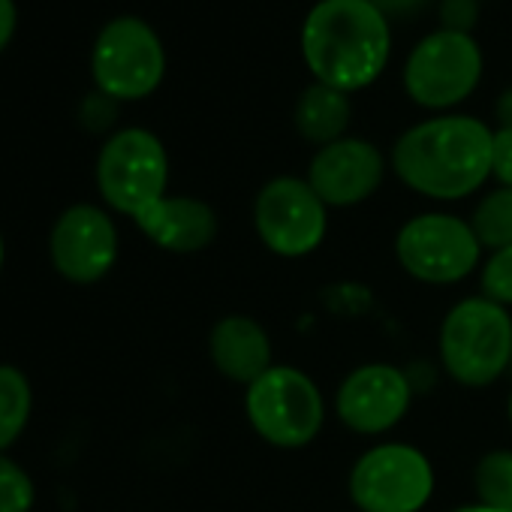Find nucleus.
<instances>
[{"label":"nucleus","instance_id":"obj_1","mask_svg":"<svg viewBox=\"0 0 512 512\" xmlns=\"http://www.w3.org/2000/svg\"><path fill=\"white\" fill-rule=\"evenodd\" d=\"M494 130L470 115H437L404 130L389 166L404 187L434 202H458L491 178Z\"/></svg>","mask_w":512,"mask_h":512},{"label":"nucleus","instance_id":"obj_2","mask_svg":"<svg viewBox=\"0 0 512 512\" xmlns=\"http://www.w3.org/2000/svg\"><path fill=\"white\" fill-rule=\"evenodd\" d=\"M389 55V19L368 0H320L305 16L302 58L314 82L356 94L380 79Z\"/></svg>","mask_w":512,"mask_h":512},{"label":"nucleus","instance_id":"obj_3","mask_svg":"<svg viewBox=\"0 0 512 512\" xmlns=\"http://www.w3.org/2000/svg\"><path fill=\"white\" fill-rule=\"evenodd\" d=\"M437 350L443 371L458 386L485 389L512 365V317L485 296L461 299L440 323Z\"/></svg>","mask_w":512,"mask_h":512},{"label":"nucleus","instance_id":"obj_4","mask_svg":"<svg viewBox=\"0 0 512 512\" xmlns=\"http://www.w3.org/2000/svg\"><path fill=\"white\" fill-rule=\"evenodd\" d=\"M244 416L269 446L305 449L323 431L326 401L311 374L296 365H272L244 389Z\"/></svg>","mask_w":512,"mask_h":512},{"label":"nucleus","instance_id":"obj_5","mask_svg":"<svg viewBox=\"0 0 512 512\" xmlns=\"http://www.w3.org/2000/svg\"><path fill=\"white\" fill-rule=\"evenodd\" d=\"M482 244L461 220L446 211H425L401 223L395 235V260L419 284L452 287L482 266Z\"/></svg>","mask_w":512,"mask_h":512},{"label":"nucleus","instance_id":"obj_6","mask_svg":"<svg viewBox=\"0 0 512 512\" xmlns=\"http://www.w3.org/2000/svg\"><path fill=\"white\" fill-rule=\"evenodd\" d=\"M97 187L112 211L136 220L166 196L169 154L163 142L145 127L112 133L97 157Z\"/></svg>","mask_w":512,"mask_h":512},{"label":"nucleus","instance_id":"obj_7","mask_svg":"<svg viewBox=\"0 0 512 512\" xmlns=\"http://www.w3.org/2000/svg\"><path fill=\"white\" fill-rule=\"evenodd\" d=\"M434 464L410 443H377L365 449L347 476L359 512H422L434 494Z\"/></svg>","mask_w":512,"mask_h":512},{"label":"nucleus","instance_id":"obj_8","mask_svg":"<svg viewBox=\"0 0 512 512\" xmlns=\"http://www.w3.org/2000/svg\"><path fill=\"white\" fill-rule=\"evenodd\" d=\"M91 76L100 94L130 103L151 97L166 76V52L157 31L136 19H112L94 40Z\"/></svg>","mask_w":512,"mask_h":512},{"label":"nucleus","instance_id":"obj_9","mask_svg":"<svg viewBox=\"0 0 512 512\" xmlns=\"http://www.w3.org/2000/svg\"><path fill=\"white\" fill-rule=\"evenodd\" d=\"M482 67V49L470 34L440 28L410 52L404 64V91L416 106L446 112L479 88Z\"/></svg>","mask_w":512,"mask_h":512},{"label":"nucleus","instance_id":"obj_10","mask_svg":"<svg viewBox=\"0 0 512 512\" xmlns=\"http://www.w3.org/2000/svg\"><path fill=\"white\" fill-rule=\"evenodd\" d=\"M253 229L275 256L302 260L329 232V205L314 193L308 178L278 175L253 199Z\"/></svg>","mask_w":512,"mask_h":512},{"label":"nucleus","instance_id":"obj_11","mask_svg":"<svg viewBox=\"0 0 512 512\" xmlns=\"http://www.w3.org/2000/svg\"><path fill=\"white\" fill-rule=\"evenodd\" d=\"M49 256L70 284H97L118 263V226L100 205H70L52 226Z\"/></svg>","mask_w":512,"mask_h":512},{"label":"nucleus","instance_id":"obj_12","mask_svg":"<svg viewBox=\"0 0 512 512\" xmlns=\"http://www.w3.org/2000/svg\"><path fill=\"white\" fill-rule=\"evenodd\" d=\"M410 404L413 386L407 374L386 362L353 368L335 392V413L341 425L362 437L392 431L410 413Z\"/></svg>","mask_w":512,"mask_h":512},{"label":"nucleus","instance_id":"obj_13","mask_svg":"<svg viewBox=\"0 0 512 512\" xmlns=\"http://www.w3.org/2000/svg\"><path fill=\"white\" fill-rule=\"evenodd\" d=\"M305 178L329 208H353L380 190L386 178V157L374 142L344 136L317 148Z\"/></svg>","mask_w":512,"mask_h":512},{"label":"nucleus","instance_id":"obj_14","mask_svg":"<svg viewBox=\"0 0 512 512\" xmlns=\"http://www.w3.org/2000/svg\"><path fill=\"white\" fill-rule=\"evenodd\" d=\"M142 235L169 253H199L214 244L220 232L217 211L196 196H163L136 217Z\"/></svg>","mask_w":512,"mask_h":512},{"label":"nucleus","instance_id":"obj_15","mask_svg":"<svg viewBox=\"0 0 512 512\" xmlns=\"http://www.w3.org/2000/svg\"><path fill=\"white\" fill-rule=\"evenodd\" d=\"M208 356L217 374H223L226 380L244 389L275 365L272 362L275 350H272V338L266 326L244 314H229L211 326Z\"/></svg>","mask_w":512,"mask_h":512},{"label":"nucleus","instance_id":"obj_16","mask_svg":"<svg viewBox=\"0 0 512 512\" xmlns=\"http://www.w3.org/2000/svg\"><path fill=\"white\" fill-rule=\"evenodd\" d=\"M350 94H341L323 82H314L302 91L293 109V124L299 136L317 148L344 139L350 127Z\"/></svg>","mask_w":512,"mask_h":512},{"label":"nucleus","instance_id":"obj_17","mask_svg":"<svg viewBox=\"0 0 512 512\" xmlns=\"http://www.w3.org/2000/svg\"><path fill=\"white\" fill-rule=\"evenodd\" d=\"M34 407L28 377L16 365H0V452H7L25 431Z\"/></svg>","mask_w":512,"mask_h":512},{"label":"nucleus","instance_id":"obj_18","mask_svg":"<svg viewBox=\"0 0 512 512\" xmlns=\"http://www.w3.org/2000/svg\"><path fill=\"white\" fill-rule=\"evenodd\" d=\"M470 229L479 238L482 250H500L512 244V187H497L485 193L473 214H470Z\"/></svg>","mask_w":512,"mask_h":512},{"label":"nucleus","instance_id":"obj_19","mask_svg":"<svg viewBox=\"0 0 512 512\" xmlns=\"http://www.w3.org/2000/svg\"><path fill=\"white\" fill-rule=\"evenodd\" d=\"M476 503L512 512V449L485 452L473 470Z\"/></svg>","mask_w":512,"mask_h":512},{"label":"nucleus","instance_id":"obj_20","mask_svg":"<svg viewBox=\"0 0 512 512\" xmlns=\"http://www.w3.org/2000/svg\"><path fill=\"white\" fill-rule=\"evenodd\" d=\"M34 500L37 488L28 470L0 452V512H31Z\"/></svg>","mask_w":512,"mask_h":512},{"label":"nucleus","instance_id":"obj_21","mask_svg":"<svg viewBox=\"0 0 512 512\" xmlns=\"http://www.w3.org/2000/svg\"><path fill=\"white\" fill-rule=\"evenodd\" d=\"M479 284L485 299L506 311L512 308V244L488 253V260L479 266Z\"/></svg>","mask_w":512,"mask_h":512},{"label":"nucleus","instance_id":"obj_22","mask_svg":"<svg viewBox=\"0 0 512 512\" xmlns=\"http://www.w3.org/2000/svg\"><path fill=\"white\" fill-rule=\"evenodd\" d=\"M491 178L500 187H512V130H494L491 142Z\"/></svg>","mask_w":512,"mask_h":512},{"label":"nucleus","instance_id":"obj_23","mask_svg":"<svg viewBox=\"0 0 512 512\" xmlns=\"http://www.w3.org/2000/svg\"><path fill=\"white\" fill-rule=\"evenodd\" d=\"M440 22H443V31L470 34V28L476 25V0H443Z\"/></svg>","mask_w":512,"mask_h":512},{"label":"nucleus","instance_id":"obj_24","mask_svg":"<svg viewBox=\"0 0 512 512\" xmlns=\"http://www.w3.org/2000/svg\"><path fill=\"white\" fill-rule=\"evenodd\" d=\"M115 103L118 100H112V97H106V94H94V97H88L85 100V106H82V124L88 127V130H106L112 121H115Z\"/></svg>","mask_w":512,"mask_h":512},{"label":"nucleus","instance_id":"obj_25","mask_svg":"<svg viewBox=\"0 0 512 512\" xmlns=\"http://www.w3.org/2000/svg\"><path fill=\"white\" fill-rule=\"evenodd\" d=\"M19 28V7L16 0H0V52H4Z\"/></svg>","mask_w":512,"mask_h":512},{"label":"nucleus","instance_id":"obj_26","mask_svg":"<svg viewBox=\"0 0 512 512\" xmlns=\"http://www.w3.org/2000/svg\"><path fill=\"white\" fill-rule=\"evenodd\" d=\"M368 4L377 7L386 19H392V16H407V13L419 10L425 0H368Z\"/></svg>","mask_w":512,"mask_h":512},{"label":"nucleus","instance_id":"obj_27","mask_svg":"<svg viewBox=\"0 0 512 512\" xmlns=\"http://www.w3.org/2000/svg\"><path fill=\"white\" fill-rule=\"evenodd\" d=\"M494 118H497L500 130H512V88L500 94V100L494 106Z\"/></svg>","mask_w":512,"mask_h":512},{"label":"nucleus","instance_id":"obj_28","mask_svg":"<svg viewBox=\"0 0 512 512\" xmlns=\"http://www.w3.org/2000/svg\"><path fill=\"white\" fill-rule=\"evenodd\" d=\"M452 512H503V509H491V506H482V503H470V506H458Z\"/></svg>","mask_w":512,"mask_h":512},{"label":"nucleus","instance_id":"obj_29","mask_svg":"<svg viewBox=\"0 0 512 512\" xmlns=\"http://www.w3.org/2000/svg\"><path fill=\"white\" fill-rule=\"evenodd\" d=\"M4 256H7V250H4V235H0V269H4Z\"/></svg>","mask_w":512,"mask_h":512},{"label":"nucleus","instance_id":"obj_30","mask_svg":"<svg viewBox=\"0 0 512 512\" xmlns=\"http://www.w3.org/2000/svg\"><path fill=\"white\" fill-rule=\"evenodd\" d=\"M506 413H509V425H512V395H509V407H506Z\"/></svg>","mask_w":512,"mask_h":512}]
</instances>
